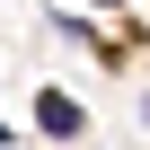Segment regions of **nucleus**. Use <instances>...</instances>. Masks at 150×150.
Listing matches in <instances>:
<instances>
[{
  "label": "nucleus",
  "mask_w": 150,
  "mask_h": 150,
  "mask_svg": "<svg viewBox=\"0 0 150 150\" xmlns=\"http://www.w3.org/2000/svg\"><path fill=\"white\" fill-rule=\"evenodd\" d=\"M35 124H44L53 141H71V132H80V106H71L62 88H44V97H35Z\"/></svg>",
  "instance_id": "obj_1"
}]
</instances>
